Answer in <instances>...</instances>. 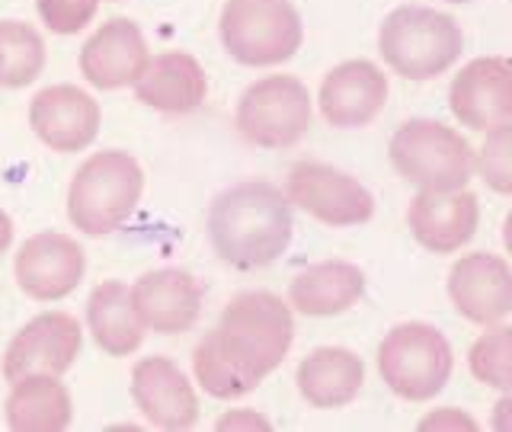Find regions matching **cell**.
Segmentation results:
<instances>
[{
	"label": "cell",
	"instance_id": "1",
	"mask_svg": "<svg viewBox=\"0 0 512 432\" xmlns=\"http://www.w3.org/2000/svg\"><path fill=\"white\" fill-rule=\"evenodd\" d=\"M295 340L288 304L269 292H244L228 301L218 327L196 346V378L218 400L250 394L276 372Z\"/></svg>",
	"mask_w": 512,
	"mask_h": 432
},
{
	"label": "cell",
	"instance_id": "2",
	"mask_svg": "<svg viewBox=\"0 0 512 432\" xmlns=\"http://www.w3.org/2000/svg\"><path fill=\"white\" fill-rule=\"evenodd\" d=\"M292 205L272 183L247 180L221 196L208 208V237L224 263L234 269H263L276 263L292 244Z\"/></svg>",
	"mask_w": 512,
	"mask_h": 432
},
{
	"label": "cell",
	"instance_id": "3",
	"mask_svg": "<svg viewBox=\"0 0 512 432\" xmlns=\"http://www.w3.org/2000/svg\"><path fill=\"white\" fill-rule=\"evenodd\" d=\"M144 173L125 151H100L77 167L68 189V218L77 231L103 237L119 231L138 208Z\"/></svg>",
	"mask_w": 512,
	"mask_h": 432
},
{
	"label": "cell",
	"instance_id": "4",
	"mask_svg": "<svg viewBox=\"0 0 512 432\" xmlns=\"http://www.w3.org/2000/svg\"><path fill=\"white\" fill-rule=\"evenodd\" d=\"M378 48L388 68L407 80L445 74L464 52V32L448 13L432 7H397L384 16Z\"/></svg>",
	"mask_w": 512,
	"mask_h": 432
},
{
	"label": "cell",
	"instance_id": "5",
	"mask_svg": "<svg viewBox=\"0 0 512 432\" xmlns=\"http://www.w3.org/2000/svg\"><path fill=\"white\" fill-rule=\"evenodd\" d=\"M391 164L404 180L420 189H464L474 173V148L455 128L436 119H410L391 138Z\"/></svg>",
	"mask_w": 512,
	"mask_h": 432
},
{
	"label": "cell",
	"instance_id": "6",
	"mask_svg": "<svg viewBox=\"0 0 512 432\" xmlns=\"http://www.w3.org/2000/svg\"><path fill=\"white\" fill-rule=\"evenodd\" d=\"M218 32L228 55L247 68L288 61L304 39L301 16L288 0H228Z\"/></svg>",
	"mask_w": 512,
	"mask_h": 432
},
{
	"label": "cell",
	"instance_id": "7",
	"mask_svg": "<svg viewBox=\"0 0 512 432\" xmlns=\"http://www.w3.org/2000/svg\"><path fill=\"white\" fill-rule=\"evenodd\" d=\"M452 368V346L429 324H400L378 346V372L404 400L436 397L452 378Z\"/></svg>",
	"mask_w": 512,
	"mask_h": 432
},
{
	"label": "cell",
	"instance_id": "8",
	"mask_svg": "<svg viewBox=\"0 0 512 432\" xmlns=\"http://www.w3.org/2000/svg\"><path fill=\"white\" fill-rule=\"evenodd\" d=\"M311 128V93L295 74L250 84L237 103V132L256 148H292Z\"/></svg>",
	"mask_w": 512,
	"mask_h": 432
},
{
	"label": "cell",
	"instance_id": "9",
	"mask_svg": "<svg viewBox=\"0 0 512 432\" xmlns=\"http://www.w3.org/2000/svg\"><path fill=\"white\" fill-rule=\"evenodd\" d=\"M288 202L330 228H352L375 215V199L356 176L330 164H298L288 173Z\"/></svg>",
	"mask_w": 512,
	"mask_h": 432
},
{
	"label": "cell",
	"instance_id": "10",
	"mask_svg": "<svg viewBox=\"0 0 512 432\" xmlns=\"http://www.w3.org/2000/svg\"><path fill=\"white\" fill-rule=\"evenodd\" d=\"M80 346H84V333H80L77 317L64 311L39 314L10 340L4 356V378L10 384L36 375L58 378L74 365Z\"/></svg>",
	"mask_w": 512,
	"mask_h": 432
},
{
	"label": "cell",
	"instance_id": "11",
	"mask_svg": "<svg viewBox=\"0 0 512 432\" xmlns=\"http://www.w3.org/2000/svg\"><path fill=\"white\" fill-rule=\"evenodd\" d=\"M452 116L474 132L512 125V58H474L448 90Z\"/></svg>",
	"mask_w": 512,
	"mask_h": 432
},
{
	"label": "cell",
	"instance_id": "12",
	"mask_svg": "<svg viewBox=\"0 0 512 432\" xmlns=\"http://www.w3.org/2000/svg\"><path fill=\"white\" fill-rule=\"evenodd\" d=\"M16 285L36 301H61L80 285L87 272L84 247L58 231L32 234L16 253Z\"/></svg>",
	"mask_w": 512,
	"mask_h": 432
},
{
	"label": "cell",
	"instance_id": "13",
	"mask_svg": "<svg viewBox=\"0 0 512 432\" xmlns=\"http://www.w3.org/2000/svg\"><path fill=\"white\" fill-rule=\"evenodd\" d=\"M448 298L471 324H500L512 311V266L493 253L461 256L448 272Z\"/></svg>",
	"mask_w": 512,
	"mask_h": 432
},
{
	"label": "cell",
	"instance_id": "14",
	"mask_svg": "<svg viewBox=\"0 0 512 432\" xmlns=\"http://www.w3.org/2000/svg\"><path fill=\"white\" fill-rule=\"evenodd\" d=\"M29 125L52 151H84L100 132V103L71 84L45 87L29 106Z\"/></svg>",
	"mask_w": 512,
	"mask_h": 432
},
{
	"label": "cell",
	"instance_id": "15",
	"mask_svg": "<svg viewBox=\"0 0 512 432\" xmlns=\"http://www.w3.org/2000/svg\"><path fill=\"white\" fill-rule=\"evenodd\" d=\"M132 397L157 429H189L199 420V397L189 378L167 356L141 359L132 368Z\"/></svg>",
	"mask_w": 512,
	"mask_h": 432
},
{
	"label": "cell",
	"instance_id": "16",
	"mask_svg": "<svg viewBox=\"0 0 512 432\" xmlns=\"http://www.w3.org/2000/svg\"><path fill=\"white\" fill-rule=\"evenodd\" d=\"M132 301L144 330L183 333L202 314V285L186 269H154L132 285Z\"/></svg>",
	"mask_w": 512,
	"mask_h": 432
},
{
	"label": "cell",
	"instance_id": "17",
	"mask_svg": "<svg viewBox=\"0 0 512 432\" xmlns=\"http://www.w3.org/2000/svg\"><path fill=\"white\" fill-rule=\"evenodd\" d=\"M317 103L333 128H362L388 103V77L372 61H343L324 77Z\"/></svg>",
	"mask_w": 512,
	"mask_h": 432
},
{
	"label": "cell",
	"instance_id": "18",
	"mask_svg": "<svg viewBox=\"0 0 512 432\" xmlns=\"http://www.w3.org/2000/svg\"><path fill=\"white\" fill-rule=\"evenodd\" d=\"M148 42L132 20L103 23L80 48V74L100 90H119L135 84L148 68Z\"/></svg>",
	"mask_w": 512,
	"mask_h": 432
},
{
	"label": "cell",
	"instance_id": "19",
	"mask_svg": "<svg viewBox=\"0 0 512 432\" xmlns=\"http://www.w3.org/2000/svg\"><path fill=\"white\" fill-rule=\"evenodd\" d=\"M480 205L468 189L436 192L423 189L410 202L407 224L416 237V244L432 253H455L461 250L477 231Z\"/></svg>",
	"mask_w": 512,
	"mask_h": 432
},
{
	"label": "cell",
	"instance_id": "20",
	"mask_svg": "<svg viewBox=\"0 0 512 432\" xmlns=\"http://www.w3.org/2000/svg\"><path fill=\"white\" fill-rule=\"evenodd\" d=\"M208 80L202 64L186 52H164L148 61L144 74L135 80V96L157 112H196L205 103Z\"/></svg>",
	"mask_w": 512,
	"mask_h": 432
},
{
	"label": "cell",
	"instance_id": "21",
	"mask_svg": "<svg viewBox=\"0 0 512 432\" xmlns=\"http://www.w3.org/2000/svg\"><path fill=\"white\" fill-rule=\"evenodd\" d=\"M365 384V365L352 349L320 346L298 365V391L311 407H346Z\"/></svg>",
	"mask_w": 512,
	"mask_h": 432
},
{
	"label": "cell",
	"instance_id": "22",
	"mask_svg": "<svg viewBox=\"0 0 512 432\" xmlns=\"http://www.w3.org/2000/svg\"><path fill=\"white\" fill-rule=\"evenodd\" d=\"M365 292V272L356 263L327 260L301 269L288 285L292 308L308 317H333L356 304Z\"/></svg>",
	"mask_w": 512,
	"mask_h": 432
},
{
	"label": "cell",
	"instance_id": "23",
	"mask_svg": "<svg viewBox=\"0 0 512 432\" xmlns=\"http://www.w3.org/2000/svg\"><path fill=\"white\" fill-rule=\"evenodd\" d=\"M87 324L96 346L109 352V356H128L144 340V324L135 311L132 292L116 279L93 288L87 301Z\"/></svg>",
	"mask_w": 512,
	"mask_h": 432
},
{
	"label": "cell",
	"instance_id": "24",
	"mask_svg": "<svg viewBox=\"0 0 512 432\" xmlns=\"http://www.w3.org/2000/svg\"><path fill=\"white\" fill-rule=\"evenodd\" d=\"M71 394L52 375L13 381L7 397V423L16 432H61L71 426Z\"/></svg>",
	"mask_w": 512,
	"mask_h": 432
},
{
	"label": "cell",
	"instance_id": "25",
	"mask_svg": "<svg viewBox=\"0 0 512 432\" xmlns=\"http://www.w3.org/2000/svg\"><path fill=\"white\" fill-rule=\"evenodd\" d=\"M0 87H26L45 68V42L29 23H0Z\"/></svg>",
	"mask_w": 512,
	"mask_h": 432
},
{
	"label": "cell",
	"instance_id": "26",
	"mask_svg": "<svg viewBox=\"0 0 512 432\" xmlns=\"http://www.w3.org/2000/svg\"><path fill=\"white\" fill-rule=\"evenodd\" d=\"M471 375L490 388L509 391L512 388V327L487 330L468 352Z\"/></svg>",
	"mask_w": 512,
	"mask_h": 432
},
{
	"label": "cell",
	"instance_id": "27",
	"mask_svg": "<svg viewBox=\"0 0 512 432\" xmlns=\"http://www.w3.org/2000/svg\"><path fill=\"white\" fill-rule=\"evenodd\" d=\"M474 170L493 192L512 196V125L487 132L484 148L474 160Z\"/></svg>",
	"mask_w": 512,
	"mask_h": 432
},
{
	"label": "cell",
	"instance_id": "28",
	"mask_svg": "<svg viewBox=\"0 0 512 432\" xmlns=\"http://www.w3.org/2000/svg\"><path fill=\"white\" fill-rule=\"evenodd\" d=\"M100 0H36V10L42 16V23L58 32V36H71L80 32L93 16Z\"/></svg>",
	"mask_w": 512,
	"mask_h": 432
},
{
	"label": "cell",
	"instance_id": "29",
	"mask_svg": "<svg viewBox=\"0 0 512 432\" xmlns=\"http://www.w3.org/2000/svg\"><path fill=\"white\" fill-rule=\"evenodd\" d=\"M420 429H477V423L471 420L468 413H461L455 407H442L436 413H429L426 420L420 423Z\"/></svg>",
	"mask_w": 512,
	"mask_h": 432
},
{
	"label": "cell",
	"instance_id": "30",
	"mask_svg": "<svg viewBox=\"0 0 512 432\" xmlns=\"http://www.w3.org/2000/svg\"><path fill=\"white\" fill-rule=\"evenodd\" d=\"M218 429H269V420L256 410H231L218 420Z\"/></svg>",
	"mask_w": 512,
	"mask_h": 432
},
{
	"label": "cell",
	"instance_id": "31",
	"mask_svg": "<svg viewBox=\"0 0 512 432\" xmlns=\"http://www.w3.org/2000/svg\"><path fill=\"white\" fill-rule=\"evenodd\" d=\"M493 429L496 432H512V388L506 397L496 400V407H493Z\"/></svg>",
	"mask_w": 512,
	"mask_h": 432
},
{
	"label": "cell",
	"instance_id": "32",
	"mask_svg": "<svg viewBox=\"0 0 512 432\" xmlns=\"http://www.w3.org/2000/svg\"><path fill=\"white\" fill-rule=\"evenodd\" d=\"M10 240H13V221L7 212H0V253L10 247Z\"/></svg>",
	"mask_w": 512,
	"mask_h": 432
},
{
	"label": "cell",
	"instance_id": "33",
	"mask_svg": "<svg viewBox=\"0 0 512 432\" xmlns=\"http://www.w3.org/2000/svg\"><path fill=\"white\" fill-rule=\"evenodd\" d=\"M503 244H506V250H509V256H512V208H509V215H506V221H503Z\"/></svg>",
	"mask_w": 512,
	"mask_h": 432
},
{
	"label": "cell",
	"instance_id": "34",
	"mask_svg": "<svg viewBox=\"0 0 512 432\" xmlns=\"http://www.w3.org/2000/svg\"><path fill=\"white\" fill-rule=\"evenodd\" d=\"M448 4H471V0H448Z\"/></svg>",
	"mask_w": 512,
	"mask_h": 432
},
{
	"label": "cell",
	"instance_id": "35",
	"mask_svg": "<svg viewBox=\"0 0 512 432\" xmlns=\"http://www.w3.org/2000/svg\"><path fill=\"white\" fill-rule=\"evenodd\" d=\"M0 77H4V68H0Z\"/></svg>",
	"mask_w": 512,
	"mask_h": 432
}]
</instances>
